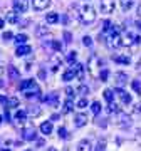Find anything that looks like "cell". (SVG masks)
<instances>
[{
  "label": "cell",
  "mask_w": 141,
  "mask_h": 151,
  "mask_svg": "<svg viewBox=\"0 0 141 151\" xmlns=\"http://www.w3.org/2000/svg\"><path fill=\"white\" fill-rule=\"evenodd\" d=\"M96 17H98V14H96V9H94L91 4L82 5L81 14H79V19H81V22L84 24V25H89V24H92V22L96 20Z\"/></svg>",
  "instance_id": "1"
},
{
  "label": "cell",
  "mask_w": 141,
  "mask_h": 151,
  "mask_svg": "<svg viewBox=\"0 0 141 151\" xmlns=\"http://www.w3.org/2000/svg\"><path fill=\"white\" fill-rule=\"evenodd\" d=\"M22 92H25V96L27 97H32V96H39L40 94V89H39L37 82L32 81V79H27V81H22L20 86H19Z\"/></svg>",
  "instance_id": "2"
},
{
  "label": "cell",
  "mask_w": 141,
  "mask_h": 151,
  "mask_svg": "<svg viewBox=\"0 0 141 151\" xmlns=\"http://www.w3.org/2000/svg\"><path fill=\"white\" fill-rule=\"evenodd\" d=\"M98 67H101L99 57L98 55H91V57H89V62H87V70H89V74H91L92 77H99V72H101V70H98Z\"/></svg>",
  "instance_id": "3"
},
{
  "label": "cell",
  "mask_w": 141,
  "mask_h": 151,
  "mask_svg": "<svg viewBox=\"0 0 141 151\" xmlns=\"http://www.w3.org/2000/svg\"><path fill=\"white\" fill-rule=\"evenodd\" d=\"M121 34L119 32H113L111 35L108 37V45L109 49H116V47H121Z\"/></svg>",
  "instance_id": "4"
},
{
  "label": "cell",
  "mask_w": 141,
  "mask_h": 151,
  "mask_svg": "<svg viewBox=\"0 0 141 151\" xmlns=\"http://www.w3.org/2000/svg\"><path fill=\"white\" fill-rule=\"evenodd\" d=\"M69 69L74 72V76H76L79 81H82V79H84V65H82V64H79V62H72Z\"/></svg>",
  "instance_id": "5"
},
{
  "label": "cell",
  "mask_w": 141,
  "mask_h": 151,
  "mask_svg": "<svg viewBox=\"0 0 141 151\" xmlns=\"http://www.w3.org/2000/svg\"><path fill=\"white\" fill-rule=\"evenodd\" d=\"M29 9V0H14V10L17 14H24Z\"/></svg>",
  "instance_id": "6"
},
{
  "label": "cell",
  "mask_w": 141,
  "mask_h": 151,
  "mask_svg": "<svg viewBox=\"0 0 141 151\" xmlns=\"http://www.w3.org/2000/svg\"><path fill=\"white\" fill-rule=\"evenodd\" d=\"M114 0H101V12L103 14H113L114 12Z\"/></svg>",
  "instance_id": "7"
},
{
  "label": "cell",
  "mask_w": 141,
  "mask_h": 151,
  "mask_svg": "<svg viewBox=\"0 0 141 151\" xmlns=\"http://www.w3.org/2000/svg\"><path fill=\"white\" fill-rule=\"evenodd\" d=\"M22 138H24V139L25 141H34L35 139V138H37V131H35V128H34V126H29V128H25V129H24V133H22Z\"/></svg>",
  "instance_id": "8"
},
{
  "label": "cell",
  "mask_w": 141,
  "mask_h": 151,
  "mask_svg": "<svg viewBox=\"0 0 141 151\" xmlns=\"http://www.w3.org/2000/svg\"><path fill=\"white\" fill-rule=\"evenodd\" d=\"M114 81H116V87H123L124 84H128V74L126 72H116Z\"/></svg>",
  "instance_id": "9"
},
{
  "label": "cell",
  "mask_w": 141,
  "mask_h": 151,
  "mask_svg": "<svg viewBox=\"0 0 141 151\" xmlns=\"http://www.w3.org/2000/svg\"><path fill=\"white\" fill-rule=\"evenodd\" d=\"M32 52V47L30 45H27V44H22V45H19L15 50V55L17 57H24V55H27Z\"/></svg>",
  "instance_id": "10"
},
{
  "label": "cell",
  "mask_w": 141,
  "mask_h": 151,
  "mask_svg": "<svg viewBox=\"0 0 141 151\" xmlns=\"http://www.w3.org/2000/svg\"><path fill=\"white\" fill-rule=\"evenodd\" d=\"M87 124V116L86 114H76V116H74V126H76V128H82V126H86Z\"/></svg>",
  "instance_id": "11"
},
{
  "label": "cell",
  "mask_w": 141,
  "mask_h": 151,
  "mask_svg": "<svg viewBox=\"0 0 141 151\" xmlns=\"http://www.w3.org/2000/svg\"><path fill=\"white\" fill-rule=\"evenodd\" d=\"M32 5H34V9H35V10L40 12V10H45V9L50 5V0H34Z\"/></svg>",
  "instance_id": "12"
},
{
  "label": "cell",
  "mask_w": 141,
  "mask_h": 151,
  "mask_svg": "<svg viewBox=\"0 0 141 151\" xmlns=\"http://www.w3.org/2000/svg\"><path fill=\"white\" fill-rule=\"evenodd\" d=\"M116 92H118L119 99L126 104V106H128V104H131V96H129L126 91H123V87H116Z\"/></svg>",
  "instance_id": "13"
},
{
  "label": "cell",
  "mask_w": 141,
  "mask_h": 151,
  "mask_svg": "<svg viewBox=\"0 0 141 151\" xmlns=\"http://www.w3.org/2000/svg\"><path fill=\"white\" fill-rule=\"evenodd\" d=\"M44 101L47 104H50V106H57L59 104V97H57V94H47L44 97Z\"/></svg>",
  "instance_id": "14"
},
{
  "label": "cell",
  "mask_w": 141,
  "mask_h": 151,
  "mask_svg": "<svg viewBox=\"0 0 141 151\" xmlns=\"http://www.w3.org/2000/svg\"><path fill=\"white\" fill-rule=\"evenodd\" d=\"M7 72H9V77H10V79H14V81L20 77V72L17 70L15 65H9V67H7Z\"/></svg>",
  "instance_id": "15"
},
{
  "label": "cell",
  "mask_w": 141,
  "mask_h": 151,
  "mask_svg": "<svg viewBox=\"0 0 141 151\" xmlns=\"http://www.w3.org/2000/svg\"><path fill=\"white\" fill-rule=\"evenodd\" d=\"M40 133H42V134H50V133H52V123H50V121H47V123H42L40 124Z\"/></svg>",
  "instance_id": "16"
},
{
  "label": "cell",
  "mask_w": 141,
  "mask_h": 151,
  "mask_svg": "<svg viewBox=\"0 0 141 151\" xmlns=\"http://www.w3.org/2000/svg\"><path fill=\"white\" fill-rule=\"evenodd\" d=\"M77 151H91V141L89 139H82L77 145Z\"/></svg>",
  "instance_id": "17"
},
{
  "label": "cell",
  "mask_w": 141,
  "mask_h": 151,
  "mask_svg": "<svg viewBox=\"0 0 141 151\" xmlns=\"http://www.w3.org/2000/svg\"><path fill=\"white\" fill-rule=\"evenodd\" d=\"M72 108H74V101H72V97H67V99H65V103H64V109H62V113H64V114L70 113Z\"/></svg>",
  "instance_id": "18"
},
{
  "label": "cell",
  "mask_w": 141,
  "mask_h": 151,
  "mask_svg": "<svg viewBox=\"0 0 141 151\" xmlns=\"http://www.w3.org/2000/svg\"><path fill=\"white\" fill-rule=\"evenodd\" d=\"M45 20H47V24H55V22H59V15L55 12H49V14H45Z\"/></svg>",
  "instance_id": "19"
},
{
  "label": "cell",
  "mask_w": 141,
  "mask_h": 151,
  "mask_svg": "<svg viewBox=\"0 0 141 151\" xmlns=\"http://www.w3.org/2000/svg\"><path fill=\"white\" fill-rule=\"evenodd\" d=\"M119 4H121V9L124 12H128L133 7V4H135V0H119Z\"/></svg>",
  "instance_id": "20"
},
{
  "label": "cell",
  "mask_w": 141,
  "mask_h": 151,
  "mask_svg": "<svg viewBox=\"0 0 141 151\" xmlns=\"http://www.w3.org/2000/svg\"><path fill=\"white\" fill-rule=\"evenodd\" d=\"M74 77H76V76H74V72H72L70 69H67V70L64 72V74H62V81H65V82L74 81Z\"/></svg>",
  "instance_id": "21"
},
{
  "label": "cell",
  "mask_w": 141,
  "mask_h": 151,
  "mask_svg": "<svg viewBox=\"0 0 141 151\" xmlns=\"http://www.w3.org/2000/svg\"><path fill=\"white\" fill-rule=\"evenodd\" d=\"M7 20L10 22V24H17L19 22V19H17V12H7Z\"/></svg>",
  "instance_id": "22"
},
{
  "label": "cell",
  "mask_w": 141,
  "mask_h": 151,
  "mask_svg": "<svg viewBox=\"0 0 141 151\" xmlns=\"http://www.w3.org/2000/svg\"><path fill=\"white\" fill-rule=\"evenodd\" d=\"M91 111H92V114H94V116H98V114L101 113V104H99L98 101H94V103L91 104Z\"/></svg>",
  "instance_id": "23"
},
{
  "label": "cell",
  "mask_w": 141,
  "mask_h": 151,
  "mask_svg": "<svg viewBox=\"0 0 141 151\" xmlns=\"http://www.w3.org/2000/svg\"><path fill=\"white\" fill-rule=\"evenodd\" d=\"M27 116H29V114L25 113V111H17V114H15V118L19 119V123H25Z\"/></svg>",
  "instance_id": "24"
},
{
  "label": "cell",
  "mask_w": 141,
  "mask_h": 151,
  "mask_svg": "<svg viewBox=\"0 0 141 151\" xmlns=\"http://www.w3.org/2000/svg\"><path fill=\"white\" fill-rule=\"evenodd\" d=\"M27 35H25V34H19V35H15V42L19 44V45H22V44H25L27 42Z\"/></svg>",
  "instance_id": "25"
},
{
  "label": "cell",
  "mask_w": 141,
  "mask_h": 151,
  "mask_svg": "<svg viewBox=\"0 0 141 151\" xmlns=\"http://www.w3.org/2000/svg\"><path fill=\"white\" fill-rule=\"evenodd\" d=\"M7 108H19V99H17V97H9Z\"/></svg>",
  "instance_id": "26"
},
{
  "label": "cell",
  "mask_w": 141,
  "mask_h": 151,
  "mask_svg": "<svg viewBox=\"0 0 141 151\" xmlns=\"http://www.w3.org/2000/svg\"><path fill=\"white\" fill-rule=\"evenodd\" d=\"M114 60L119 62V64H129V57H126V55H116Z\"/></svg>",
  "instance_id": "27"
},
{
  "label": "cell",
  "mask_w": 141,
  "mask_h": 151,
  "mask_svg": "<svg viewBox=\"0 0 141 151\" xmlns=\"http://www.w3.org/2000/svg\"><path fill=\"white\" fill-rule=\"evenodd\" d=\"M104 99H106L108 103H113L114 94H113V91H111V89H106V91H104Z\"/></svg>",
  "instance_id": "28"
},
{
  "label": "cell",
  "mask_w": 141,
  "mask_h": 151,
  "mask_svg": "<svg viewBox=\"0 0 141 151\" xmlns=\"http://www.w3.org/2000/svg\"><path fill=\"white\" fill-rule=\"evenodd\" d=\"M59 65H60V57L59 55H54V57H52V70H57Z\"/></svg>",
  "instance_id": "29"
},
{
  "label": "cell",
  "mask_w": 141,
  "mask_h": 151,
  "mask_svg": "<svg viewBox=\"0 0 141 151\" xmlns=\"http://www.w3.org/2000/svg\"><path fill=\"white\" fill-rule=\"evenodd\" d=\"M108 77H109V70H108V69H103L101 72H99V79H101L103 82L108 81Z\"/></svg>",
  "instance_id": "30"
},
{
  "label": "cell",
  "mask_w": 141,
  "mask_h": 151,
  "mask_svg": "<svg viewBox=\"0 0 141 151\" xmlns=\"http://www.w3.org/2000/svg\"><path fill=\"white\" fill-rule=\"evenodd\" d=\"M35 32H37V35H44V34H47V32H49V29L45 27V25H37Z\"/></svg>",
  "instance_id": "31"
},
{
  "label": "cell",
  "mask_w": 141,
  "mask_h": 151,
  "mask_svg": "<svg viewBox=\"0 0 141 151\" xmlns=\"http://www.w3.org/2000/svg\"><path fill=\"white\" fill-rule=\"evenodd\" d=\"M50 45H52V49H54L55 52L62 50V42H59V40H52V42H50Z\"/></svg>",
  "instance_id": "32"
},
{
  "label": "cell",
  "mask_w": 141,
  "mask_h": 151,
  "mask_svg": "<svg viewBox=\"0 0 141 151\" xmlns=\"http://www.w3.org/2000/svg\"><path fill=\"white\" fill-rule=\"evenodd\" d=\"M40 113H42V111H40L39 108H30V109L27 111L29 116H34V118H35V116H40Z\"/></svg>",
  "instance_id": "33"
},
{
  "label": "cell",
  "mask_w": 141,
  "mask_h": 151,
  "mask_svg": "<svg viewBox=\"0 0 141 151\" xmlns=\"http://www.w3.org/2000/svg\"><path fill=\"white\" fill-rule=\"evenodd\" d=\"M131 87H133L136 92H140L141 94V81H133L131 82Z\"/></svg>",
  "instance_id": "34"
},
{
  "label": "cell",
  "mask_w": 141,
  "mask_h": 151,
  "mask_svg": "<svg viewBox=\"0 0 141 151\" xmlns=\"http://www.w3.org/2000/svg\"><path fill=\"white\" fill-rule=\"evenodd\" d=\"M77 92H79V94H82V96H86V94H89V87L82 84V86L77 87Z\"/></svg>",
  "instance_id": "35"
},
{
  "label": "cell",
  "mask_w": 141,
  "mask_h": 151,
  "mask_svg": "<svg viewBox=\"0 0 141 151\" xmlns=\"http://www.w3.org/2000/svg\"><path fill=\"white\" fill-rule=\"evenodd\" d=\"M96 151H106V141H104V139L98 141V146H96Z\"/></svg>",
  "instance_id": "36"
},
{
  "label": "cell",
  "mask_w": 141,
  "mask_h": 151,
  "mask_svg": "<svg viewBox=\"0 0 141 151\" xmlns=\"http://www.w3.org/2000/svg\"><path fill=\"white\" fill-rule=\"evenodd\" d=\"M77 108H79V109L87 108V99H86V97H82V99H79V101H77Z\"/></svg>",
  "instance_id": "37"
},
{
  "label": "cell",
  "mask_w": 141,
  "mask_h": 151,
  "mask_svg": "<svg viewBox=\"0 0 141 151\" xmlns=\"http://www.w3.org/2000/svg\"><path fill=\"white\" fill-rule=\"evenodd\" d=\"M57 133H59V138H62V139H65V138H67V129H65L64 126H60Z\"/></svg>",
  "instance_id": "38"
},
{
  "label": "cell",
  "mask_w": 141,
  "mask_h": 151,
  "mask_svg": "<svg viewBox=\"0 0 141 151\" xmlns=\"http://www.w3.org/2000/svg\"><path fill=\"white\" fill-rule=\"evenodd\" d=\"M2 39H4V40L7 42V40H10V39H14V34H12L10 30H7V32H4V34H2Z\"/></svg>",
  "instance_id": "39"
},
{
  "label": "cell",
  "mask_w": 141,
  "mask_h": 151,
  "mask_svg": "<svg viewBox=\"0 0 141 151\" xmlns=\"http://www.w3.org/2000/svg\"><path fill=\"white\" fill-rule=\"evenodd\" d=\"M76 55H77V52H74V50H70L69 54H67V60H69L70 64H72V62L76 60Z\"/></svg>",
  "instance_id": "40"
},
{
  "label": "cell",
  "mask_w": 141,
  "mask_h": 151,
  "mask_svg": "<svg viewBox=\"0 0 141 151\" xmlns=\"http://www.w3.org/2000/svg\"><path fill=\"white\" fill-rule=\"evenodd\" d=\"M82 44H84L86 47H91V45H92V39L89 37V35H86V37L82 39Z\"/></svg>",
  "instance_id": "41"
},
{
  "label": "cell",
  "mask_w": 141,
  "mask_h": 151,
  "mask_svg": "<svg viewBox=\"0 0 141 151\" xmlns=\"http://www.w3.org/2000/svg\"><path fill=\"white\" fill-rule=\"evenodd\" d=\"M65 94H67V97H72L74 96V89H72L70 86H67L65 87Z\"/></svg>",
  "instance_id": "42"
},
{
  "label": "cell",
  "mask_w": 141,
  "mask_h": 151,
  "mask_svg": "<svg viewBox=\"0 0 141 151\" xmlns=\"http://www.w3.org/2000/svg\"><path fill=\"white\" fill-rule=\"evenodd\" d=\"M70 39H72V35H70V32H64V40H65V42L69 44V42H70Z\"/></svg>",
  "instance_id": "43"
},
{
  "label": "cell",
  "mask_w": 141,
  "mask_h": 151,
  "mask_svg": "<svg viewBox=\"0 0 141 151\" xmlns=\"http://www.w3.org/2000/svg\"><path fill=\"white\" fill-rule=\"evenodd\" d=\"M4 118H5V121H7V123H10V113H9V109H7L5 108V114H4Z\"/></svg>",
  "instance_id": "44"
},
{
  "label": "cell",
  "mask_w": 141,
  "mask_h": 151,
  "mask_svg": "<svg viewBox=\"0 0 141 151\" xmlns=\"http://www.w3.org/2000/svg\"><path fill=\"white\" fill-rule=\"evenodd\" d=\"M7 101H9V99H7L5 96H0V103L2 104H7Z\"/></svg>",
  "instance_id": "45"
},
{
  "label": "cell",
  "mask_w": 141,
  "mask_h": 151,
  "mask_svg": "<svg viewBox=\"0 0 141 151\" xmlns=\"http://www.w3.org/2000/svg\"><path fill=\"white\" fill-rule=\"evenodd\" d=\"M4 25H5V22H4V19H0V29L4 27Z\"/></svg>",
  "instance_id": "46"
},
{
  "label": "cell",
  "mask_w": 141,
  "mask_h": 151,
  "mask_svg": "<svg viewBox=\"0 0 141 151\" xmlns=\"http://www.w3.org/2000/svg\"><path fill=\"white\" fill-rule=\"evenodd\" d=\"M136 111H138V113H141V103L138 104V106H136Z\"/></svg>",
  "instance_id": "47"
},
{
  "label": "cell",
  "mask_w": 141,
  "mask_h": 151,
  "mask_svg": "<svg viewBox=\"0 0 141 151\" xmlns=\"http://www.w3.org/2000/svg\"><path fill=\"white\" fill-rule=\"evenodd\" d=\"M136 27H138V29L141 30V20H138V22H136Z\"/></svg>",
  "instance_id": "48"
},
{
  "label": "cell",
  "mask_w": 141,
  "mask_h": 151,
  "mask_svg": "<svg viewBox=\"0 0 141 151\" xmlns=\"http://www.w3.org/2000/svg\"><path fill=\"white\" fill-rule=\"evenodd\" d=\"M138 14H140V17H141V5H140V9H138Z\"/></svg>",
  "instance_id": "49"
},
{
  "label": "cell",
  "mask_w": 141,
  "mask_h": 151,
  "mask_svg": "<svg viewBox=\"0 0 141 151\" xmlns=\"http://www.w3.org/2000/svg\"><path fill=\"white\" fill-rule=\"evenodd\" d=\"M49 151H57V150H55V148H49Z\"/></svg>",
  "instance_id": "50"
},
{
  "label": "cell",
  "mask_w": 141,
  "mask_h": 151,
  "mask_svg": "<svg viewBox=\"0 0 141 151\" xmlns=\"http://www.w3.org/2000/svg\"><path fill=\"white\" fill-rule=\"evenodd\" d=\"M0 87H4V81H0Z\"/></svg>",
  "instance_id": "51"
},
{
  "label": "cell",
  "mask_w": 141,
  "mask_h": 151,
  "mask_svg": "<svg viewBox=\"0 0 141 151\" xmlns=\"http://www.w3.org/2000/svg\"><path fill=\"white\" fill-rule=\"evenodd\" d=\"M2 151H10V150H9V148H7V150H2Z\"/></svg>",
  "instance_id": "52"
},
{
  "label": "cell",
  "mask_w": 141,
  "mask_h": 151,
  "mask_svg": "<svg viewBox=\"0 0 141 151\" xmlns=\"http://www.w3.org/2000/svg\"><path fill=\"white\" fill-rule=\"evenodd\" d=\"M0 123H2V118H0Z\"/></svg>",
  "instance_id": "53"
}]
</instances>
